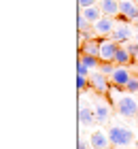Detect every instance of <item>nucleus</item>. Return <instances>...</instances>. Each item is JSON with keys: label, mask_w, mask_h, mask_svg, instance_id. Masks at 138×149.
I'll return each instance as SVG.
<instances>
[{"label": "nucleus", "mask_w": 138, "mask_h": 149, "mask_svg": "<svg viewBox=\"0 0 138 149\" xmlns=\"http://www.w3.org/2000/svg\"><path fill=\"white\" fill-rule=\"evenodd\" d=\"M108 139H110V145L117 147V149H130L134 145V134L130 128L121 126V124H113L108 130Z\"/></svg>", "instance_id": "nucleus-1"}, {"label": "nucleus", "mask_w": 138, "mask_h": 149, "mask_svg": "<svg viewBox=\"0 0 138 149\" xmlns=\"http://www.w3.org/2000/svg\"><path fill=\"white\" fill-rule=\"evenodd\" d=\"M119 22H138V2L136 0H119Z\"/></svg>", "instance_id": "nucleus-2"}, {"label": "nucleus", "mask_w": 138, "mask_h": 149, "mask_svg": "<svg viewBox=\"0 0 138 149\" xmlns=\"http://www.w3.org/2000/svg\"><path fill=\"white\" fill-rule=\"evenodd\" d=\"M115 107L121 117H136L138 115V102L132 96H119L115 100Z\"/></svg>", "instance_id": "nucleus-3"}, {"label": "nucleus", "mask_w": 138, "mask_h": 149, "mask_svg": "<svg viewBox=\"0 0 138 149\" xmlns=\"http://www.w3.org/2000/svg\"><path fill=\"white\" fill-rule=\"evenodd\" d=\"M89 85H92L94 92L106 94L108 87H110V77H108V74H104L102 70H92V72H89Z\"/></svg>", "instance_id": "nucleus-4"}, {"label": "nucleus", "mask_w": 138, "mask_h": 149, "mask_svg": "<svg viewBox=\"0 0 138 149\" xmlns=\"http://www.w3.org/2000/svg\"><path fill=\"white\" fill-rule=\"evenodd\" d=\"M117 49H119V43H115L110 36H104L100 40V60L102 62H115Z\"/></svg>", "instance_id": "nucleus-5"}, {"label": "nucleus", "mask_w": 138, "mask_h": 149, "mask_svg": "<svg viewBox=\"0 0 138 149\" xmlns=\"http://www.w3.org/2000/svg\"><path fill=\"white\" fill-rule=\"evenodd\" d=\"M110 38H113L115 43H119V45L130 43V38H132V28H130V24L128 22H117L113 32H110Z\"/></svg>", "instance_id": "nucleus-6"}, {"label": "nucleus", "mask_w": 138, "mask_h": 149, "mask_svg": "<svg viewBox=\"0 0 138 149\" xmlns=\"http://www.w3.org/2000/svg\"><path fill=\"white\" fill-rule=\"evenodd\" d=\"M115 17H110V15H102L98 22L94 24V30H96V34L98 36H110V32H113L115 28Z\"/></svg>", "instance_id": "nucleus-7"}, {"label": "nucleus", "mask_w": 138, "mask_h": 149, "mask_svg": "<svg viewBox=\"0 0 138 149\" xmlns=\"http://www.w3.org/2000/svg\"><path fill=\"white\" fill-rule=\"evenodd\" d=\"M94 113H96V121L98 124H106V121L110 119V104L106 102V100L98 98L94 104Z\"/></svg>", "instance_id": "nucleus-8"}, {"label": "nucleus", "mask_w": 138, "mask_h": 149, "mask_svg": "<svg viewBox=\"0 0 138 149\" xmlns=\"http://www.w3.org/2000/svg\"><path fill=\"white\" fill-rule=\"evenodd\" d=\"M89 141H92V147H94V149H110L108 132H104V130H94Z\"/></svg>", "instance_id": "nucleus-9"}, {"label": "nucleus", "mask_w": 138, "mask_h": 149, "mask_svg": "<svg viewBox=\"0 0 138 149\" xmlns=\"http://www.w3.org/2000/svg\"><path fill=\"white\" fill-rule=\"evenodd\" d=\"M132 79V74H130L128 66H119L117 64V68L113 70V74H110V83H117V85H128V81Z\"/></svg>", "instance_id": "nucleus-10"}, {"label": "nucleus", "mask_w": 138, "mask_h": 149, "mask_svg": "<svg viewBox=\"0 0 138 149\" xmlns=\"http://www.w3.org/2000/svg\"><path fill=\"white\" fill-rule=\"evenodd\" d=\"M79 121H81V126H94V124H98V121H96V113H94L92 107L81 104V109H79Z\"/></svg>", "instance_id": "nucleus-11"}, {"label": "nucleus", "mask_w": 138, "mask_h": 149, "mask_svg": "<svg viewBox=\"0 0 138 149\" xmlns=\"http://www.w3.org/2000/svg\"><path fill=\"white\" fill-rule=\"evenodd\" d=\"M98 6L102 9L104 15H110V17H117V15H119V0H100Z\"/></svg>", "instance_id": "nucleus-12"}, {"label": "nucleus", "mask_w": 138, "mask_h": 149, "mask_svg": "<svg viewBox=\"0 0 138 149\" xmlns=\"http://www.w3.org/2000/svg\"><path fill=\"white\" fill-rule=\"evenodd\" d=\"M132 60H134V58H132V53L128 51V47H126V45H119V49H117V53H115V64L128 66Z\"/></svg>", "instance_id": "nucleus-13"}, {"label": "nucleus", "mask_w": 138, "mask_h": 149, "mask_svg": "<svg viewBox=\"0 0 138 149\" xmlns=\"http://www.w3.org/2000/svg\"><path fill=\"white\" fill-rule=\"evenodd\" d=\"M79 53H85V56H94V58H100V40H96V38L87 40V43L81 47V51H79Z\"/></svg>", "instance_id": "nucleus-14"}, {"label": "nucleus", "mask_w": 138, "mask_h": 149, "mask_svg": "<svg viewBox=\"0 0 138 149\" xmlns=\"http://www.w3.org/2000/svg\"><path fill=\"white\" fill-rule=\"evenodd\" d=\"M81 13H83V15H85V17H87L92 24H96V22H98V19L102 17V15H104V13H102V9L98 6V2H96V4H92V6H87V9H81Z\"/></svg>", "instance_id": "nucleus-15"}, {"label": "nucleus", "mask_w": 138, "mask_h": 149, "mask_svg": "<svg viewBox=\"0 0 138 149\" xmlns=\"http://www.w3.org/2000/svg\"><path fill=\"white\" fill-rule=\"evenodd\" d=\"M79 60L87 66L89 70H98V68H100V58H94V56H85V53H79Z\"/></svg>", "instance_id": "nucleus-16"}, {"label": "nucleus", "mask_w": 138, "mask_h": 149, "mask_svg": "<svg viewBox=\"0 0 138 149\" xmlns=\"http://www.w3.org/2000/svg\"><path fill=\"white\" fill-rule=\"evenodd\" d=\"M92 28H94V24H92V22H89V19L79 11V17H77V30H79V32H89Z\"/></svg>", "instance_id": "nucleus-17"}, {"label": "nucleus", "mask_w": 138, "mask_h": 149, "mask_svg": "<svg viewBox=\"0 0 138 149\" xmlns=\"http://www.w3.org/2000/svg\"><path fill=\"white\" fill-rule=\"evenodd\" d=\"M115 68H117V64H115V62H102V60H100V68H98V70H102L104 74H108V77H110Z\"/></svg>", "instance_id": "nucleus-18"}, {"label": "nucleus", "mask_w": 138, "mask_h": 149, "mask_svg": "<svg viewBox=\"0 0 138 149\" xmlns=\"http://www.w3.org/2000/svg\"><path fill=\"white\" fill-rule=\"evenodd\" d=\"M87 85H89V77H83V74H77V90L83 94L87 90Z\"/></svg>", "instance_id": "nucleus-19"}, {"label": "nucleus", "mask_w": 138, "mask_h": 149, "mask_svg": "<svg viewBox=\"0 0 138 149\" xmlns=\"http://www.w3.org/2000/svg\"><path fill=\"white\" fill-rule=\"evenodd\" d=\"M126 92H130V94H136V92H138V77H134V74H132V79H130L128 85H126Z\"/></svg>", "instance_id": "nucleus-20"}, {"label": "nucleus", "mask_w": 138, "mask_h": 149, "mask_svg": "<svg viewBox=\"0 0 138 149\" xmlns=\"http://www.w3.org/2000/svg\"><path fill=\"white\" fill-rule=\"evenodd\" d=\"M89 72H92V70H89L87 66L81 62V60H77V74H83V77H89Z\"/></svg>", "instance_id": "nucleus-21"}, {"label": "nucleus", "mask_w": 138, "mask_h": 149, "mask_svg": "<svg viewBox=\"0 0 138 149\" xmlns=\"http://www.w3.org/2000/svg\"><path fill=\"white\" fill-rule=\"evenodd\" d=\"M126 47H128V51L132 53L134 62H138V43H126Z\"/></svg>", "instance_id": "nucleus-22"}, {"label": "nucleus", "mask_w": 138, "mask_h": 149, "mask_svg": "<svg viewBox=\"0 0 138 149\" xmlns=\"http://www.w3.org/2000/svg\"><path fill=\"white\" fill-rule=\"evenodd\" d=\"M79 149H94V147H92V141H85V139L81 136V139H79Z\"/></svg>", "instance_id": "nucleus-23"}, {"label": "nucleus", "mask_w": 138, "mask_h": 149, "mask_svg": "<svg viewBox=\"0 0 138 149\" xmlns=\"http://www.w3.org/2000/svg\"><path fill=\"white\" fill-rule=\"evenodd\" d=\"M96 2H98V0H79V9H87V6H92Z\"/></svg>", "instance_id": "nucleus-24"}, {"label": "nucleus", "mask_w": 138, "mask_h": 149, "mask_svg": "<svg viewBox=\"0 0 138 149\" xmlns=\"http://www.w3.org/2000/svg\"><path fill=\"white\" fill-rule=\"evenodd\" d=\"M136 43H138V32H136Z\"/></svg>", "instance_id": "nucleus-25"}, {"label": "nucleus", "mask_w": 138, "mask_h": 149, "mask_svg": "<svg viewBox=\"0 0 138 149\" xmlns=\"http://www.w3.org/2000/svg\"><path fill=\"white\" fill-rule=\"evenodd\" d=\"M136 2H138V0H136Z\"/></svg>", "instance_id": "nucleus-26"}, {"label": "nucleus", "mask_w": 138, "mask_h": 149, "mask_svg": "<svg viewBox=\"0 0 138 149\" xmlns=\"http://www.w3.org/2000/svg\"><path fill=\"white\" fill-rule=\"evenodd\" d=\"M98 2H100V0H98Z\"/></svg>", "instance_id": "nucleus-27"}]
</instances>
